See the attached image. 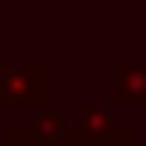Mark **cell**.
Instances as JSON below:
<instances>
[{"mask_svg":"<svg viewBox=\"0 0 146 146\" xmlns=\"http://www.w3.org/2000/svg\"><path fill=\"white\" fill-rule=\"evenodd\" d=\"M93 141H141V136L117 122L112 102H83L68 112V146H93Z\"/></svg>","mask_w":146,"mask_h":146,"instance_id":"obj_2","label":"cell"},{"mask_svg":"<svg viewBox=\"0 0 146 146\" xmlns=\"http://www.w3.org/2000/svg\"><path fill=\"white\" fill-rule=\"evenodd\" d=\"M49 102V63L39 58H0V107H44Z\"/></svg>","mask_w":146,"mask_h":146,"instance_id":"obj_1","label":"cell"},{"mask_svg":"<svg viewBox=\"0 0 146 146\" xmlns=\"http://www.w3.org/2000/svg\"><path fill=\"white\" fill-rule=\"evenodd\" d=\"M0 146H34V141H29L25 127H5V131H0Z\"/></svg>","mask_w":146,"mask_h":146,"instance_id":"obj_5","label":"cell"},{"mask_svg":"<svg viewBox=\"0 0 146 146\" xmlns=\"http://www.w3.org/2000/svg\"><path fill=\"white\" fill-rule=\"evenodd\" d=\"M117 102H146V63H117Z\"/></svg>","mask_w":146,"mask_h":146,"instance_id":"obj_4","label":"cell"},{"mask_svg":"<svg viewBox=\"0 0 146 146\" xmlns=\"http://www.w3.org/2000/svg\"><path fill=\"white\" fill-rule=\"evenodd\" d=\"M25 131L34 146H68V112L63 107H34Z\"/></svg>","mask_w":146,"mask_h":146,"instance_id":"obj_3","label":"cell"}]
</instances>
